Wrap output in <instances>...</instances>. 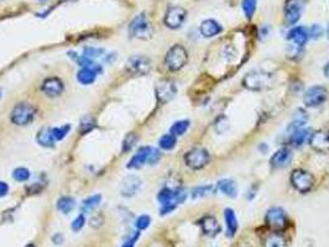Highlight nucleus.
Returning <instances> with one entry per match:
<instances>
[{
    "label": "nucleus",
    "instance_id": "obj_41",
    "mask_svg": "<svg viewBox=\"0 0 329 247\" xmlns=\"http://www.w3.org/2000/svg\"><path fill=\"white\" fill-rule=\"evenodd\" d=\"M322 27L319 25H312V27L308 30V36L311 38H318L322 35Z\"/></svg>",
    "mask_w": 329,
    "mask_h": 247
},
{
    "label": "nucleus",
    "instance_id": "obj_7",
    "mask_svg": "<svg viewBox=\"0 0 329 247\" xmlns=\"http://www.w3.org/2000/svg\"><path fill=\"white\" fill-rule=\"evenodd\" d=\"M327 97H328V92H327L326 88L322 87V85H314V87L307 89V92L304 93L303 102L307 107L314 108L323 104Z\"/></svg>",
    "mask_w": 329,
    "mask_h": 247
},
{
    "label": "nucleus",
    "instance_id": "obj_22",
    "mask_svg": "<svg viewBox=\"0 0 329 247\" xmlns=\"http://www.w3.org/2000/svg\"><path fill=\"white\" fill-rule=\"evenodd\" d=\"M36 140L43 147H52L55 145V137H53L52 129L50 128H42L38 131L37 136H36Z\"/></svg>",
    "mask_w": 329,
    "mask_h": 247
},
{
    "label": "nucleus",
    "instance_id": "obj_40",
    "mask_svg": "<svg viewBox=\"0 0 329 247\" xmlns=\"http://www.w3.org/2000/svg\"><path fill=\"white\" fill-rule=\"evenodd\" d=\"M84 224H86V218H84L83 214H81L73 220L71 227H72V230H73V231H79V230H81L82 227L84 226Z\"/></svg>",
    "mask_w": 329,
    "mask_h": 247
},
{
    "label": "nucleus",
    "instance_id": "obj_45",
    "mask_svg": "<svg viewBox=\"0 0 329 247\" xmlns=\"http://www.w3.org/2000/svg\"><path fill=\"white\" fill-rule=\"evenodd\" d=\"M327 37H328V40H329V25H328V28H327Z\"/></svg>",
    "mask_w": 329,
    "mask_h": 247
},
{
    "label": "nucleus",
    "instance_id": "obj_25",
    "mask_svg": "<svg viewBox=\"0 0 329 247\" xmlns=\"http://www.w3.org/2000/svg\"><path fill=\"white\" fill-rule=\"evenodd\" d=\"M56 207L62 214H68V213H71L72 210L74 209V207H76V201H74V199L71 198V196H62V198H60L59 200H57Z\"/></svg>",
    "mask_w": 329,
    "mask_h": 247
},
{
    "label": "nucleus",
    "instance_id": "obj_17",
    "mask_svg": "<svg viewBox=\"0 0 329 247\" xmlns=\"http://www.w3.org/2000/svg\"><path fill=\"white\" fill-rule=\"evenodd\" d=\"M64 82L60 78H48L42 84V92L48 97H57L64 92Z\"/></svg>",
    "mask_w": 329,
    "mask_h": 247
},
{
    "label": "nucleus",
    "instance_id": "obj_44",
    "mask_svg": "<svg viewBox=\"0 0 329 247\" xmlns=\"http://www.w3.org/2000/svg\"><path fill=\"white\" fill-rule=\"evenodd\" d=\"M324 74L329 78V63H327V66L324 67Z\"/></svg>",
    "mask_w": 329,
    "mask_h": 247
},
{
    "label": "nucleus",
    "instance_id": "obj_28",
    "mask_svg": "<svg viewBox=\"0 0 329 247\" xmlns=\"http://www.w3.org/2000/svg\"><path fill=\"white\" fill-rule=\"evenodd\" d=\"M190 128V121L188 120H180V121H176L170 129V134H172L173 136H182L186 131Z\"/></svg>",
    "mask_w": 329,
    "mask_h": 247
},
{
    "label": "nucleus",
    "instance_id": "obj_16",
    "mask_svg": "<svg viewBox=\"0 0 329 247\" xmlns=\"http://www.w3.org/2000/svg\"><path fill=\"white\" fill-rule=\"evenodd\" d=\"M292 161V152L290 148L284 147L281 150L276 151L271 157V166L275 168H285L291 163Z\"/></svg>",
    "mask_w": 329,
    "mask_h": 247
},
{
    "label": "nucleus",
    "instance_id": "obj_12",
    "mask_svg": "<svg viewBox=\"0 0 329 247\" xmlns=\"http://www.w3.org/2000/svg\"><path fill=\"white\" fill-rule=\"evenodd\" d=\"M304 8L303 0H287L285 5V19L289 24L294 25L301 19Z\"/></svg>",
    "mask_w": 329,
    "mask_h": 247
},
{
    "label": "nucleus",
    "instance_id": "obj_15",
    "mask_svg": "<svg viewBox=\"0 0 329 247\" xmlns=\"http://www.w3.org/2000/svg\"><path fill=\"white\" fill-rule=\"evenodd\" d=\"M141 179L136 176H128L125 177L124 181L122 182L120 187V193L123 196H132L140 191L141 188Z\"/></svg>",
    "mask_w": 329,
    "mask_h": 247
},
{
    "label": "nucleus",
    "instance_id": "obj_8",
    "mask_svg": "<svg viewBox=\"0 0 329 247\" xmlns=\"http://www.w3.org/2000/svg\"><path fill=\"white\" fill-rule=\"evenodd\" d=\"M266 224L272 230L281 231L287 226V215L281 208H271L266 214Z\"/></svg>",
    "mask_w": 329,
    "mask_h": 247
},
{
    "label": "nucleus",
    "instance_id": "obj_38",
    "mask_svg": "<svg viewBox=\"0 0 329 247\" xmlns=\"http://www.w3.org/2000/svg\"><path fill=\"white\" fill-rule=\"evenodd\" d=\"M150 224H151V218L149 215H141V217L137 218L135 226L137 230H145L150 226Z\"/></svg>",
    "mask_w": 329,
    "mask_h": 247
},
{
    "label": "nucleus",
    "instance_id": "obj_13",
    "mask_svg": "<svg viewBox=\"0 0 329 247\" xmlns=\"http://www.w3.org/2000/svg\"><path fill=\"white\" fill-rule=\"evenodd\" d=\"M186 10L181 6H171L164 15V24L170 28H178L186 20Z\"/></svg>",
    "mask_w": 329,
    "mask_h": 247
},
{
    "label": "nucleus",
    "instance_id": "obj_9",
    "mask_svg": "<svg viewBox=\"0 0 329 247\" xmlns=\"http://www.w3.org/2000/svg\"><path fill=\"white\" fill-rule=\"evenodd\" d=\"M127 69L136 76H145L151 71V61L145 56H132L128 59Z\"/></svg>",
    "mask_w": 329,
    "mask_h": 247
},
{
    "label": "nucleus",
    "instance_id": "obj_2",
    "mask_svg": "<svg viewBox=\"0 0 329 247\" xmlns=\"http://www.w3.org/2000/svg\"><path fill=\"white\" fill-rule=\"evenodd\" d=\"M129 32L132 37L139 38V40H149L151 38L154 30H152V25L150 23L149 18L145 14H139L135 16L134 20L130 23Z\"/></svg>",
    "mask_w": 329,
    "mask_h": 247
},
{
    "label": "nucleus",
    "instance_id": "obj_11",
    "mask_svg": "<svg viewBox=\"0 0 329 247\" xmlns=\"http://www.w3.org/2000/svg\"><path fill=\"white\" fill-rule=\"evenodd\" d=\"M270 81L271 79L268 74L254 72V73H249L244 78V85L250 90H263V88L268 87Z\"/></svg>",
    "mask_w": 329,
    "mask_h": 247
},
{
    "label": "nucleus",
    "instance_id": "obj_27",
    "mask_svg": "<svg viewBox=\"0 0 329 247\" xmlns=\"http://www.w3.org/2000/svg\"><path fill=\"white\" fill-rule=\"evenodd\" d=\"M100 200H101V195H99V194L91 195L89 198H87L86 200H83L82 210H83V212H92V210L96 209L99 204H100Z\"/></svg>",
    "mask_w": 329,
    "mask_h": 247
},
{
    "label": "nucleus",
    "instance_id": "obj_42",
    "mask_svg": "<svg viewBox=\"0 0 329 247\" xmlns=\"http://www.w3.org/2000/svg\"><path fill=\"white\" fill-rule=\"evenodd\" d=\"M9 193V186L5 182L0 181V198H4Z\"/></svg>",
    "mask_w": 329,
    "mask_h": 247
},
{
    "label": "nucleus",
    "instance_id": "obj_34",
    "mask_svg": "<svg viewBox=\"0 0 329 247\" xmlns=\"http://www.w3.org/2000/svg\"><path fill=\"white\" fill-rule=\"evenodd\" d=\"M69 130H71V125H64L60 126V128L52 129L53 137H55V140L56 141L64 140V138L67 136V134L69 133Z\"/></svg>",
    "mask_w": 329,
    "mask_h": 247
},
{
    "label": "nucleus",
    "instance_id": "obj_37",
    "mask_svg": "<svg viewBox=\"0 0 329 247\" xmlns=\"http://www.w3.org/2000/svg\"><path fill=\"white\" fill-rule=\"evenodd\" d=\"M136 140L137 138L136 136H135V134H129V135L125 137L124 142H123V152H129V151L135 146Z\"/></svg>",
    "mask_w": 329,
    "mask_h": 247
},
{
    "label": "nucleus",
    "instance_id": "obj_35",
    "mask_svg": "<svg viewBox=\"0 0 329 247\" xmlns=\"http://www.w3.org/2000/svg\"><path fill=\"white\" fill-rule=\"evenodd\" d=\"M213 191V187L212 186H200V187H197V188H195L192 191V196L193 198H202V196H205L208 195V194H210V192Z\"/></svg>",
    "mask_w": 329,
    "mask_h": 247
},
{
    "label": "nucleus",
    "instance_id": "obj_19",
    "mask_svg": "<svg viewBox=\"0 0 329 247\" xmlns=\"http://www.w3.org/2000/svg\"><path fill=\"white\" fill-rule=\"evenodd\" d=\"M287 38L292 41V42H295L296 45H298V46H303V45L307 44V41L309 38L308 31L304 27H302V26H297V27H294L290 31Z\"/></svg>",
    "mask_w": 329,
    "mask_h": 247
},
{
    "label": "nucleus",
    "instance_id": "obj_10",
    "mask_svg": "<svg viewBox=\"0 0 329 247\" xmlns=\"http://www.w3.org/2000/svg\"><path fill=\"white\" fill-rule=\"evenodd\" d=\"M176 94H177V88L173 84V82L164 79L156 84V98L161 104H166L172 100Z\"/></svg>",
    "mask_w": 329,
    "mask_h": 247
},
{
    "label": "nucleus",
    "instance_id": "obj_21",
    "mask_svg": "<svg viewBox=\"0 0 329 247\" xmlns=\"http://www.w3.org/2000/svg\"><path fill=\"white\" fill-rule=\"evenodd\" d=\"M224 219H226V224H227V232H228L229 237H234L235 236L236 231H238V219H236L235 212L230 208L226 209L224 212Z\"/></svg>",
    "mask_w": 329,
    "mask_h": 247
},
{
    "label": "nucleus",
    "instance_id": "obj_20",
    "mask_svg": "<svg viewBox=\"0 0 329 247\" xmlns=\"http://www.w3.org/2000/svg\"><path fill=\"white\" fill-rule=\"evenodd\" d=\"M222 26L217 23L215 20H204L200 25V33L204 37H214V36L219 35L222 32Z\"/></svg>",
    "mask_w": 329,
    "mask_h": 247
},
{
    "label": "nucleus",
    "instance_id": "obj_29",
    "mask_svg": "<svg viewBox=\"0 0 329 247\" xmlns=\"http://www.w3.org/2000/svg\"><path fill=\"white\" fill-rule=\"evenodd\" d=\"M83 56H86L87 58H104L105 61L109 62V55H105L104 50L101 49H96V47H88V49H84Z\"/></svg>",
    "mask_w": 329,
    "mask_h": 247
},
{
    "label": "nucleus",
    "instance_id": "obj_5",
    "mask_svg": "<svg viewBox=\"0 0 329 247\" xmlns=\"http://www.w3.org/2000/svg\"><path fill=\"white\" fill-rule=\"evenodd\" d=\"M210 160V156L204 148H193V150L188 151L185 156V161L187 163V166L193 169H200L204 166H207L208 162Z\"/></svg>",
    "mask_w": 329,
    "mask_h": 247
},
{
    "label": "nucleus",
    "instance_id": "obj_32",
    "mask_svg": "<svg viewBox=\"0 0 329 247\" xmlns=\"http://www.w3.org/2000/svg\"><path fill=\"white\" fill-rule=\"evenodd\" d=\"M256 5H258V1L256 0H243L241 3V8H243L244 14L248 19L253 18L254 13L256 10Z\"/></svg>",
    "mask_w": 329,
    "mask_h": 247
},
{
    "label": "nucleus",
    "instance_id": "obj_23",
    "mask_svg": "<svg viewBox=\"0 0 329 247\" xmlns=\"http://www.w3.org/2000/svg\"><path fill=\"white\" fill-rule=\"evenodd\" d=\"M218 188L223 194L230 198H235L238 194V189H236V184L231 179H222L218 182Z\"/></svg>",
    "mask_w": 329,
    "mask_h": 247
},
{
    "label": "nucleus",
    "instance_id": "obj_46",
    "mask_svg": "<svg viewBox=\"0 0 329 247\" xmlns=\"http://www.w3.org/2000/svg\"><path fill=\"white\" fill-rule=\"evenodd\" d=\"M25 247H35V246H33V245H28V246H25Z\"/></svg>",
    "mask_w": 329,
    "mask_h": 247
},
{
    "label": "nucleus",
    "instance_id": "obj_18",
    "mask_svg": "<svg viewBox=\"0 0 329 247\" xmlns=\"http://www.w3.org/2000/svg\"><path fill=\"white\" fill-rule=\"evenodd\" d=\"M200 227H202L203 234L210 237H215L222 231L221 224L218 222V220L214 217H210V215L204 217L200 220Z\"/></svg>",
    "mask_w": 329,
    "mask_h": 247
},
{
    "label": "nucleus",
    "instance_id": "obj_3",
    "mask_svg": "<svg viewBox=\"0 0 329 247\" xmlns=\"http://www.w3.org/2000/svg\"><path fill=\"white\" fill-rule=\"evenodd\" d=\"M188 61L187 51L181 45H175L168 50L167 55L164 57V63L171 71H178L182 68Z\"/></svg>",
    "mask_w": 329,
    "mask_h": 247
},
{
    "label": "nucleus",
    "instance_id": "obj_14",
    "mask_svg": "<svg viewBox=\"0 0 329 247\" xmlns=\"http://www.w3.org/2000/svg\"><path fill=\"white\" fill-rule=\"evenodd\" d=\"M309 145L313 150L321 153L329 152V133L324 130L316 131L309 137Z\"/></svg>",
    "mask_w": 329,
    "mask_h": 247
},
{
    "label": "nucleus",
    "instance_id": "obj_4",
    "mask_svg": "<svg viewBox=\"0 0 329 247\" xmlns=\"http://www.w3.org/2000/svg\"><path fill=\"white\" fill-rule=\"evenodd\" d=\"M36 115V109L29 103H20L11 111V121L19 126L29 125Z\"/></svg>",
    "mask_w": 329,
    "mask_h": 247
},
{
    "label": "nucleus",
    "instance_id": "obj_39",
    "mask_svg": "<svg viewBox=\"0 0 329 247\" xmlns=\"http://www.w3.org/2000/svg\"><path fill=\"white\" fill-rule=\"evenodd\" d=\"M139 237H140V232L139 231L132 232V234H130L129 237L125 240V242L123 244L122 247H135V244L137 242Z\"/></svg>",
    "mask_w": 329,
    "mask_h": 247
},
{
    "label": "nucleus",
    "instance_id": "obj_43",
    "mask_svg": "<svg viewBox=\"0 0 329 247\" xmlns=\"http://www.w3.org/2000/svg\"><path fill=\"white\" fill-rule=\"evenodd\" d=\"M52 241L55 245H62V242H64V236H62L61 234H56L52 237Z\"/></svg>",
    "mask_w": 329,
    "mask_h": 247
},
{
    "label": "nucleus",
    "instance_id": "obj_30",
    "mask_svg": "<svg viewBox=\"0 0 329 247\" xmlns=\"http://www.w3.org/2000/svg\"><path fill=\"white\" fill-rule=\"evenodd\" d=\"M176 142H177L176 136H173L172 134H166V135H164L161 138H160L159 146L162 148V150L170 151L172 150V148H175Z\"/></svg>",
    "mask_w": 329,
    "mask_h": 247
},
{
    "label": "nucleus",
    "instance_id": "obj_1",
    "mask_svg": "<svg viewBox=\"0 0 329 247\" xmlns=\"http://www.w3.org/2000/svg\"><path fill=\"white\" fill-rule=\"evenodd\" d=\"M161 158V152L159 150L150 146H144V147L139 148L136 153L132 156L130 162L128 163V168L130 169H139L142 166H145L146 163L149 165H155Z\"/></svg>",
    "mask_w": 329,
    "mask_h": 247
},
{
    "label": "nucleus",
    "instance_id": "obj_33",
    "mask_svg": "<svg viewBox=\"0 0 329 247\" xmlns=\"http://www.w3.org/2000/svg\"><path fill=\"white\" fill-rule=\"evenodd\" d=\"M31 173L28 168H24V167H20V168H16L15 171L13 172V178L15 179L16 182H26L29 181L30 178Z\"/></svg>",
    "mask_w": 329,
    "mask_h": 247
},
{
    "label": "nucleus",
    "instance_id": "obj_36",
    "mask_svg": "<svg viewBox=\"0 0 329 247\" xmlns=\"http://www.w3.org/2000/svg\"><path fill=\"white\" fill-rule=\"evenodd\" d=\"M94 126H96V121H94L93 117L87 116L81 121V128L79 129H81L82 134H87V133H89V131H91Z\"/></svg>",
    "mask_w": 329,
    "mask_h": 247
},
{
    "label": "nucleus",
    "instance_id": "obj_24",
    "mask_svg": "<svg viewBox=\"0 0 329 247\" xmlns=\"http://www.w3.org/2000/svg\"><path fill=\"white\" fill-rule=\"evenodd\" d=\"M97 76H98V73L94 72L93 69L82 68L81 71L77 73V81H78L82 85H89L96 82Z\"/></svg>",
    "mask_w": 329,
    "mask_h": 247
},
{
    "label": "nucleus",
    "instance_id": "obj_6",
    "mask_svg": "<svg viewBox=\"0 0 329 247\" xmlns=\"http://www.w3.org/2000/svg\"><path fill=\"white\" fill-rule=\"evenodd\" d=\"M291 183L301 193H307L314 184V178L311 173L303 169H296L291 174Z\"/></svg>",
    "mask_w": 329,
    "mask_h": 247
},
{
    "label": "nucleus",
    "instance_id": "obj_26",
    "mask_svg": "<svg viewBox=\"0 0 329 247\" xmlns=\"http://www.w3.org/2000/svg\"><path fill=\"white\" fill-rule=\"evenodd\" d=\"M265 247H289L287 246V241L282 235L277 234V232H272L267 236L265 241Z\"/></svg>",
    "mask_w": 329,
    "mask_h": 247
},
{
    "label": "nucleus",
    "instance_id": "obj_31",
    "mask_svg": "<svg viewBox=\"0 0 329 247\" xmlns=\"http://www.w3.org/2000/svg\"><path fill=\"white\" fill-rule=\"evenodd\" d=\"M307 136H308V131L304 130V129H298V130L292 131L290 140L295 146H301L307 138Z\"/></svg>",
    "mask_w": 329,
    "mask_h": 247
}]
</instances>
